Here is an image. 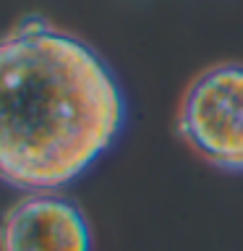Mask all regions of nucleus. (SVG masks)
I'll list each match as a JSON object with an SVG mask.
<instances>
[{
  "label": "nucleus",
  "instance_id": "obj_3",
  "mask_svg": "<svg viewBox=\"0 0 243 251\" xmlns=\"http://www.w3.org/2000/svg\"><path fill=\"white\" fill-rule=\"evenodd\" d=\"M0 251H92L84 212L58 191H29L0 217Z\"/></svg>",
  "mask_w": 243,
  "mask_h": 251
},
{
  "label": "nucleus",
  "instance_id": "obj_2",
  "mask_svg": "<svg viewBox=\"0 0 243 251\" xmlns=\"http://www.w3.org/2000/svg\"><path fill=\"white\" fill-rule=\"evenodd\" d=\"M178 131L201 160L243 173V66L204 71L183 94Z\"/></svg>",
  "mask_w": 243,
  "mask_h": 251
},
{
  "label": "nucleus",
  "instance_id": "obj_1",
  "mask_svg": "<svg viewBox=\"0 0 243 251\" xmlns=\"http://www.w3.org/2000/svg\"><path fill=\"white\" fill-rule=\"evenodd\" d=\"M125 126L121 84L86 42L29 16L0 37V180L60 191Z\"/></svg>",
  "mask_w": 243,
  "mask_h": 251
}]
</instances>
